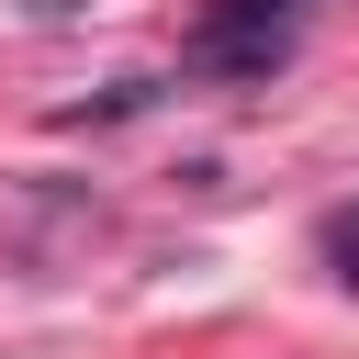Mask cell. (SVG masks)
Wrapping results in <instances>:
<instances>
[{
	"mask_svg": "<svg viewBox=\"0 0 359 359\" xmlns=\"http://www.w3.org/2000/svg\"><path fill=\"white\" fill-rule=\"evenodd\" d=\"M280 22H292V0H202V67H224V79H269L280 67Z\"/></svg>",
	"mask_w": 359,
	"mask_h": 359,
	"instance_id": "obj_1",
	"label": "cell"
},
{
	"mask_svg": "<svg viewBox=\"0 0 359 359\" xmlns=\"http://www.w3.org/2000/svg\"><path fill=\"white\" fill-rule=\"evenodd\" d=\"M325 258H337V280H359V202L325 213Z\"/></svg>",
	"mask_w": 359,
	"mask_h": 359,
	"instance_id": "obj_2",
	"label": "cell"
}]
</instances>
